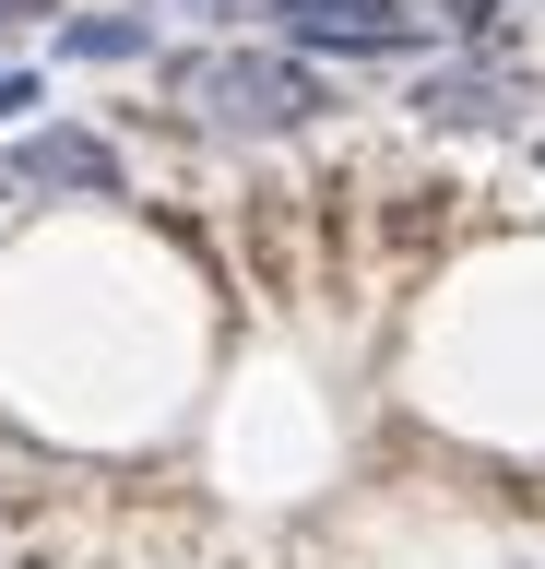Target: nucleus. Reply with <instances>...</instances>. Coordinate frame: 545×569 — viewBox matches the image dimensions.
Segmentation results:
<instances>
[{"instance_id":"1","label":"nucleus","mask_w":545,"mask_h":569,"mask_svg":"<svg viewBox=\"0 0 545 569\" xmlns=\"http://www.w3.org/2000/svg\"><path fill=\"white\" fill-rule=\"evenodd\" d=\"M166 107L202 142H296V131H321L332 107H344V83L261 36V48H179L166 60Z\"/></svg>"},{"instance_id":"11","label":"nucleus","mask_w":545,"mask_h":569,"mask_svg":"<svg viewBox=\"0 0 545 569\" xmlns=\"http://www.w3.org/2000/svg\"><path fill=\"white\" fill-rule=\"evenodd\" d=\"M0 522H12V487H0Z\"/></svg>"},{"instance_id":"2","label":"nucleus","mask_w":545,"mask_h":569,"mask_svg":"<svg viewBox=\"0 0 545 569\" xmlns=\"http://www.w3.org/2000/svg\"><path fill=\"white\" fill-rule=\"evenodd\" d=\"M403 107H415L438 142H509V131L545 119V71L522 60V48H451V60H427L403 83Z\"/></svg>"},{"instance_id":"5","label":"nucleus","mask_w":545,"mask_h":569,"mask_svg":"<svg viewBox=\"0 0 545 569\" xmlns=\"http://www.w3.org/2000/svg\"><path fill=\"white\" fill-rule=\"evenodd\" d=\"M60 60H83V71H131V60H154V12H143V0L60 12Z\"/></svg>"},{"instance_id":"9","label":"nucleus","mask_w":545,"mask_h":569,"mask_svg":"<svg viewBox=\"0 0 545 569\" xmlns=\"http://www.w3.org/2000/svg\"><path fill=\"white\" fill-rule=\"evenodd\" d=\"M143 12H190V24H238V0H143Z\"/></svg>"},{"instance_id":"8","label":"nucleus","mask_w":545,"mask_h":569,"mask_svg":"<svg viewBox=\"0 0 545 569\" xmlns=\"http://www.w3.org/2000/svg\"><path fill=\"white\" fill-rule=\"evenodd\" d=\"M37 12H60V0H0V60H12L24 36H37Z\"/></svg>"},{"instance_id":"7","label":"nucleus","mask_w":545,"mask_h":569,"mask_svg":"<svg viewBox=\"0 0 545 569\" xmlns=\"http://www.w3.org/2000/svg\"><path fill=\"white\" fill-rule=\"evenodd\" d=\"M48 107V83H37V60H0V131H24Z\"/></svg>"},{"instance_id":"3","label":"nucleus","mask_w":545,"mask_h":569,"mask_svg":"<svg viewBox=\"0 0 545 569\" xmlns=\"http://www.w3.org/2000/svg\"><path fill=\"white\" fill-rule=\"evenodd\" d=\"M261 24H273V48H296V60H427L438 24L427 0H261Z\"/></svg>"},{"instance_id":"12","label":"nucleus","mask_w":545,"mask_h":569,"mask_svg":"<svg viewBox=\"0 0 545 569\" xmlns=\"http://www.w3.org/2000/svg\"><path fill=\"white\" fill-rule=\"evenodd\" d=\"M534 154H545V131H534Z\"/></svg>"},{"instance_id":"6","label":"nucleus","mask_w":545,"mask_h":569,"mask_svg":"<svg viewBox=\"0 0 545 569\" xmlns=\"http://www.w3.org/2000/svg\"><path fill=\"white\" fill-rule=\"evenodd\" d=\"M438 48H509V0H427Z\"/></svg>"},{"instance_id":"10","label":"nucleus","mask_w":545,"mask_h":569,"mask_svg":"<svg viewBox=\"0 0 545 569\" xmlns=\"http://www.w3.org/2000/svg\"><path fill=\"white\" fill-rule=\"evenodd\" d=\"M12 213H24V190H12V167H0V226H12Z\"/></svg>"},{"instance_id":"4","label":"nucleus","mask_w":545,"mask_h":569,"mask_svg":"<svg viewBox=\"0 0 545 569\" xmlns=\"http://www.w3.org/2000/svg\"><path fill=\"white\" fill-rule=\"evenodd\" d=\"M0 167H12L24 202H60V213L131 202V154H119V131H95V119H24V131L0 142Z\"/></svg>"}]
</instances>
